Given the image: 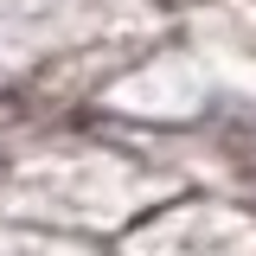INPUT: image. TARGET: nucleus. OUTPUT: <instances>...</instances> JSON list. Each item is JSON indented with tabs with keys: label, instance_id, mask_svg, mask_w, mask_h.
Instances as JSON below:
<instances>
[]
</instances>
